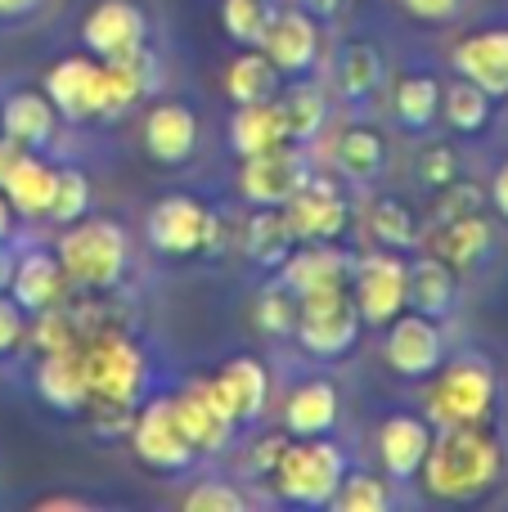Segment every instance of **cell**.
Here are the masks:
<instances>
[{"instance_id": "obj_1", "label": "cell", "mask_w": 508, "mask_h": 512, "mask_svg": "<svg viewBox=\"0 0 508 512\" xmlns=\"http://www.w3.org/2000/svg\"><path fill=\"white\" fill-rule=\"evenodd\" d=\"M500 472H504V450L486 432V423H455V427L432 432L428 459H423L419 477L432 499L473 504V499L491 495Z\"/></svg>"}, {"instance_id": "obj_2", "label": "cell", "mask_w": 508, "mask_h": 512, "mask_svg": "<svg viewBox=\"0 0 508 512\" xmlns=\"http://www.w3.org/2000/svg\"><path fill=\"white\" fill-rule=\"evenodd\" d=\"M54 256H59L68 283L86 292H108L117 288V279L126 274V261H131V239L117 221L108 216H81V221L63 225L59 243H54Z\"/></svg>"}, {"instance_id": "obj_3", "label": "cell", "mask_w": 508, "mask_h": 512, "mask_svg": "<svg viewBox=\"0 0 508 512\" xmlns=\"http://www.w3.org/2000/svg\"><path fill=\"white\" fill-rule=\"evenodd\" d=\"M342 477H347V454H342V445L324 441V436H297V441H288L284 454H279V468L270 472L275 495L297 508L333 504Z\"/></svg>"}, {"instance_id": "obj_4", "label": "cell", "mask_w": 508, "mask_h": 512, "mask_svg": "<svg viewBox=\"0 0 508 512\" xmlns=\"http://www.w3.org/2000/svg\"><path fill=\"white\" fill-rule=\"evenodd\" d=\"M360 306L351 297V283L338 288H315L297 297V328L293 337L302 342V351H311L315 360H338L360 342Z\"/></svg>"}, {"instance_id": "obj_5", "label": "cell", "mask_w": 508, "mask_h": 512, "mask_svg": "<svg viewBox=\"0 0 508 512\" xmlns=\"http://www.w3.org/2000/svg\"><path fill=\"white\" fill-rule=\"evenodd\" d=\"M81 369H86L90 405H126L135 409L144 387V355L131 337L95 333L81 346Z\"/></svg>"}, {"instance_id": "obj_6", "label": "cell", "mask_w": 508, "mask_h": 512, "mask_svg": "<svg viewBox=\"0 0 508 512\" xmlns=\"http://www.w3.org/2000/svg\"><path fill=\"white\" fill-rule=\"evenodd\" d=\"M495 373L486 360H455L446 373L437 378L428 396V418L437 427H455V423H486L495 409Z\"/></svg>"}, {"instance_id": "obj_7", "label": "cell", "mask_w": 508, "mask_h": 512, "mask_svg": "<svg viewBox=\"0 0 508 512\" xmlns=\"http://www.w3.org/2000/svg\"><path fill=\"white\" fill-rule=\"evenodd\" d=\"M144 234L162 256H194V252H212L221 239V221L207 212L198 198L189 194H171L144 221Z\"/></svg>"}, {"instance_id": "obj_8", "label": "cell", "mask_w": 508, "mask_h": 512, "mask_svg": "<svg viewBox=\"0 0 508 512\" xmlns=\"http://www.w3.org/2000/svg\"><path fill=\"white\" fill-rule=\"evenodd\" d=\"M131 450L144 468L153 472H185L198 459V450L189 445V436L180 432V418L171 396H158L131 418Z\"/></svg>"}, {"instance_id": "obj_9", "label": "cell", "mask_w": 508, "mask_h": 512, "mask_svg": "<svg viewBox=\"0 0 508 512\" xmlns=\"http://www.w3.org/2000/svg\"><path fill=\"white\" fill-rule=\"evenodd\" d=\"M351 297L360 306V319L374 328H387L405 310V261L401 252L383 248L369 252L351 270Z\"/></svg>"}, {"instance_id": "obj_10", "label": "cell", "mask_w": 508, "mask_h": 512, "mask_svg": "<svg viewBox=\"0 0 508 512\" xmlns=\"http://www.w3.org/2000/svg\"><path fill=\"white\" fill-rule=\"evenodd\" d=\"M383 360L396 378H432L446 360V342H441L437 319L419 315V310H401L387 324V342H383Z\"/></svg>"}, {"instance_id": "obj_11", "label": "cell", "mask_w": 508, "mask_h": 512, "mask_svg": "<svg viewBox=\"0 0 508 512\" xmlns=\"http://www.w3.org/2000/svg\"><path fill=\"white\" fill-rule=\"evenodd\" d=\"M311 180V162H306L302 144H279L270 153L243 158L239 171V194L252 207H284L297 189Z\"/></svg>"}, {"instance_id": "obj_12", "label": "cell", "mask_w": 508, "mask_h": 512, "mask_svg": "<svg viewBox=\"0 0 508 512\" xmlns=\"http://www.w3.org/2000/svg\"><path fill=\"white\" fill-rule=\"evenodd\" d=\"M198 387L207 391V400H212L234 427H243V423H257L261 409H266L270 373H266V364L252 360V355H234V360L221 364L216 378L198 382Z\"/></svg>"}, {"instance_id": "obj_13", "label": "cell", "mask_w": 508, "mask_h": 512, "mask_svg": "<svg viewBox=\"0 0 508 512\" xmlns=\"http://www.w3.org/2000/svg\"><path fill=\"white\" fill-rule=\"evenodd\" d=\"M149 36V18L135 0H99L81 23V41L95 59H135Z\"/></svg>"}, {"instance_id": "obj_14", "label": "cell", "mask_w": 508, "mask_h": 512, "mask_svg": "<svg viewBox=\"0 0 508 512\" xmlns=\"http://www.w3.org/2000/svg\"><path fill=\"white\" fill-rule=\"evenodd\" d=\"M284 216H288V225H293L297 243H333L342 230H347L351 207H347V198L338 194V185H333V180L311 176L284 203Z\"/></svg>"}, {"instance_id": "obj_15", "label": "cell", "mask_w": 508, "mask_h": 512, "mask_svg": "<svg viewBox=\"0 0 508 512\" xmlns=\"http://www.w3.org/2000/svg\"><path fill=\"white\" fill-rule=\"evenodd\" d=\"M261 50L279 68V77H302L320 59V23L306 9H275L261 36Z\"/></svg>"}, {"instance_id": "obj_16", "label": "cell", "mask_w": 508, "mask_h": 512, "mask_svg": "<svg viewBox=\"0 0 508 512\" xmlns=\"http://www.w3.org/2000/svg\"><path fill=\"white\" fill-rule=\"evenodd\" d=\"M45 99L68 122H95L99 113V63L86 54H68L45 72Z\"/></svg>"}, {"instance_id": "obj_17", "label": "cell", "mask_w": 508, "mask_h": 512, "mask_svg": "<svg viewBox=\"0 0 508 512\" xmlns=\"http://www.w3.org/2000/svg\"><path fill=\"white\" fill-rule=\"evenodd\" d=\"M351 270H356V261L342 248H333V243H297L288 252V261L279 265V283L293 297H302V292H315V288L351 283Z\"/></svg>"}, {"instance_id": "obj_18", "label": "cell", "mask_w": 508, "mask_h": 512, "mask_svg": "<svg viewBox=\"0 0 508 512\" xmlns=\"http://www.w3.org/2000/svg\"><path fill=\"white\" fill-rule=\"evenodd\" d=\"M455 72L486 90L491 99H508V27H486L455 45Z\"/></svg>"}, {"instance_id": "obj_19", "label": "cell", "mask_w": 508, "mask_h": 512, "mask_svg": "<svg viewBox=\"0 0 508 512\" xmlns=\"http://www.w3.org/2000/svg\"><path fill=\"white\" fill-rule=\"evenodd\" d=\"M428 445H432V427L419 414H392L378 427V459H383L387 477L396 481L419 477L423 459H428Z\"/></svg>"}, {"instance_id": "obj_20", "label": "cell", "mask_w": 508, "mask_h": 512, "mask_svg": "<svg viewBox=\"0 0 508 512\" xmlns=\"http://www.w3.org/2000/svg\"><path fill=\"white\" fill-rule=\"evenodd\" d=\"M144 149L162 167H180L198 149V122L185 104H153L144 117Z\"/></svg>"}, {"instance_id": "obj_21", "label": "cell", "mask_w": 508, "mask_h": 512, "mask_svg": "<svg viewBox=\"0 0 508 512\" xmlns=\"http://www.w3.org/2000/svg\"><path fill=\"white\" fill-rule=\"evenodd\" d=\"M63 292H68V274H63L59 256L54 252H27L14 261V274H9V297L36 315V310L63 306Z\"/></svg>"}, {"instance_id": "obj_22", "label": "cell", "mask_w": 508, "mask_h": 512, "mask_svg": "<svg viewBox=\"0 0 508 512\" xmlns=\"http://www.w3.org/2000/svg\"><path fill=\"white\" fill-rule=\"evenodd\" d=\"M36 396L59 414H81L90 409V387H86V369H81V351H50L36 364Z\"/></svg>"}, {"instance_id": "obj_23", "label": "cell", "mask_w": 508, "mask_h": 512, "mask_svg": "<svg viewBox=\"0 0 508 512\" xmlns=\"http://www.w3.org/2000/svg\"><path fill=\"white\" fill-rule=\"evenodd\" d=\"M342 400L329 378H311L288 391L284 400V432L288 436H329L338 427Z\"/></svg>"}, {"instance_id": "obj_24", "label": "cell", "mask_w": 508, "mask_h": 512, "mask_svg": "<svg viewBox=\"0 0 508 512\" xmlns=\"http://www.w3.org/2000/svg\"><path fill=\"white\" fill-rule=\"evenodd\" d=\"M288 140L284 113H279V99H261V104H234L230 117V149L239 158H257V153H270Z\"/></svg>"}, {"instance_id": "obj_25", "label": "cell", "mask_w": 508, "mask_h": 512, "mask_svg": "<svg viewBox=\"0 0 508 512\" xmlns=\"http://www.w3.org/2000/svg\"><path fill=\"white\" fill-rule=\"evenodd\" d=\"M491 221H486L482 212H473V216H455V221H441L437 230H432V256L437 261H446L450 270H473L477 261H482L486 252H491Z\"/></svg>"}, {"instance_id": "obj_26", "label": "cell", "mask_w": 508, "mask_h": 512, "mask_svg": "<svg viewBox=\"0 0 508 512\" xmlns=\"http://www.w3.org/2000/svg\"><path fill=\"white\" fill-rule=\"evenodd\" d=\"M171 405H176L180 432L189 436V445H194L198 454H221L225 445H230L234 423L212 405V400H207V391L198 387V382L189 391H180V396H171Z\"/></svg>"}, {"instance_id": "obj_27", "label": "cell", "mask_w": 508, "mask_h": 512, "mask_svg": "<svg viewBox=\"0 0 508 512\" xmlns=\"http://www.w3.org/2000/svg\"><path fill=\"white\" fill-rule=\"evenodd\" d=\"M293 248H297V234H293V225H288L284 207H257V212L248 216V225H243V252H248L252 265L279 270Z\"/></svg>"}, {"instance_id": "obj_28", "label": "cell", "mask_w": 508, "mask_h": 512, "mask_svg": "<svg viewBox=\"0 0 508 512\" xmlns=\"http://www.w3.org/2000/svg\"><path fill=\"white\" fill-rule=\"evenodd\" d=\"M455 306V270L437 256L405 265V310H419L428 319L450 315Z\"/></svg>"}, {"instance_id": "obj_29", "label": "cell", "mask_w": 508, "mask_h": 512, "mask_svg": "<svg viewBox=\"0 0 508 512\" xmlns=\"http://www.w3.org/2000/svg\"><path fill=\"white\" fill-rule=\"evenodd\" d=\"M54 104L45 95H36V90H14V95L0 104V131L14 135L18 144H27V149H41V144H50L54 135Z\"/></svg>"}, {"instance_id": "obj_30", "label": "cell", "mask_w": 508, "mask_h": 512, "mask_svg": "<svg viewBox=\"0 0 508 512\" xmlns=\"http://www.w3.org/2000/svg\"><path fill=\"white\" fill-rule=\"evenodd\" d=\"M54 180H59V171H54L50 162H41L36 153H27V158L14 167V176H9L5 185H0V194L9 198L14 216H27V221H36V216L50 212Z\"/></svg>"}, {"instance_id": "obj_31", "label": "cell", "mask_w": 508, "mask_h": 512, "mask_svg": "<svg viewBox=\"0 0 508 512\" xmlns=\"http://www.w3.org/2000/svg\"><path fill=\"white\" fill-rule=\"evenodd\" d=\"M225 95L234 99V104H261V99H275L279 95V68L270 63V54L261 50H243L230 59V68H225Z\"/></svg>"}, {"instance_id": "obj_32", "label": "cell", "mask_w": 508, "mask_h": 512, "mask_svg": "<svg viewBox=\"0 0 508 512\" xmlns=\"http://www.w3.org/2000/svg\"><path fill=\"white\" fill-rule=\"evenodd\" d=\"M279 113H284V126H288V140L293 144H311L315 135L324 131L329 122V95H324L315 81H293L279 99Z\"/></svg>"}, {"instance_id": "obj_33", "label": "cell", "mask_w": 508, "mask_h": 512, "mask_svg": "<svg viewBox=\"0 0 508 512\" xmlns=\"http://www.w3.org/2000/svg\"><path fill=\"white\" fill-rule=\"evenodd\" d=\"M387 167V140L374 126H347L338 135V171L356 185H369Z\"/></svg>"}, {"instance_id": "obj_34", "label": "cell", "mask_w": 508, "mask_h": 512, "mask_svg": "<svg viewBox=\"0 0 508 512\" xmlns=\"http://www.w3.org/2000/svg\"><path fill=\"white\" fill-rule=\"evenodd\" d=\"M392 113L405 131H428L441 117V86L428 72H414V77H401L392 90Z\"/></svg>"}, {"instance_id": "obj_35", "label": "cell", "mask_w": 508, "mask_h": 512, "mask_svg": "<svg viewBox=\"0 0 508 512\" xmlns=\"http://www.w3.org/2000/svg\"><path fill=\"white\" fill-rule=\"evenodd\" d=\"M383 81H387L383 54H378L369 41H356V45H347V50H342V59H338V90L347 99L378 95V90H383Z\"/></svg>"}, {"instance_id": "obj_36", "label": "cell", "mask_w": 508, "mask_h": 512, "mask_svg": "<svg viewBox=\"0 0 508 512\" xmlns=\"http://www.w3.org/2000/svg\"><path fill=\"white\" fill-rule=\"evenodd\" d=\"M491 104L495 99L486 95L477 81H468V77H459L455 86L441 95V108H446V122L455 126L459 135H477V131H486L491 126Z\"/></svg>"}, {"instance_id": "obj_37", "label": "cell", "mask_w": 508, "mask_h": 512, "mask_svg": "<svg viewBox=\"0 0 508 512\" xmlns=\"http://www.w3.org/2000/svg\"><path fill=\"white\" fill-rule=\"evenodd\" d=\"M369 230H374V239L392 252H405L419 243V225H414L410 207H405L401 198H378V203L369 207Z\"/></svg>"}, {"instance_id": "obj_38", "label": "cell", "mask_w": 508, "mask_h": 512, "mask_svg": "<svg viewBox=\"0 0 508 512\" xmlns=\"http://www.w3.org/2000/svg\"><path fill=\"white\" fill-rule=\"evenodd\" d=\"M333 508L338 512H387L392 508V486L374 472H347L333 495Z\"/></svg>"}, {"instance_id": "obj_39", "label": "cell", "mask_w": 508, "mask_h": 512, "mask_svg": "<svg viewBox=\"0 0 508 512\" xmlns=\"http://www.w3.org/2000/svg\"><path fill=\"white\" fill-rule=\"evenodd\" d=\"M270 0H221V27L230 32V41L239 45H261L270 27Z\"/></svg>"}, {"instance_id": "obj_40", "label": "cell", "mask_w": 508, "mask_h": 512, "mask_svg": "<svg viewBox=\"0 0 508 512\" xmlns=\"http://www.w3.org/2000/svg\"><path fill=\"white\" fill-rule=\"evenodd\" d=\"M90 212V180H86V171H77V167H63L59 171V180H54V198H50V221L54 225H72V221H81V216Z\"/></svg>"}, {"instance_id": "obj_41", "label": "cell", "mask_w": 508, "mask_h": 512, "mask_svg": "<svg viewBox=\"0 0 508 512\" xmlns=\"http://www.w3.org/2000/svg\"><path fill=\"white\" fill-rule=\"evenodd\" d=\"M252 319H257L261 333L288 337L297 328V297L284 288V283H275V288H266L257 297V310H252Z\"/></svg>"}, {"instance_id": "obj_42", "label": "cell", "mask_w": 508, "mask_h": 512, "mask_svg": "<svg viewBox=\"0 0 508 512\" xmlns=\"http://www.w3.org/2000/svg\"><path fill=\"white\" fill-rule=\"evenodd\" d=\"M32 342L41 346L45 355L50 351H72L77 346V324L63 306H50V310H36V328H32Z\"/></svg>"}, {"instance_id": "obj_43", "label": "cell", "mask_w": 508, "mask_h": 512, "mask_svg": "<svg viewBox=\"0 0 508 512\" xmlns=\"http://www.w3.org/2000/svg\"><path fill=\"white\" fill-rule=\"evenodd\" d=\"M482 185H473V180H450V185L437 189V203H432V216L441 221H455V216H473L482 212Z\"/></svg>"}, {"instance_id": "obj_44", "label": "cell", "mask_w": 508, "mask_h": 512, "mask_svg": "<svg viewBox=\"0 0 508 512\" xmlns=\"http://www.w3.org/2000/svg\"><path fill=\"white\" fill-rule=\"evenodd\" d=\"M243 508H248V499L230 481H198L185 495V512H243Z\"/></svg>"}, {"instance_id": "obj_45", "label": "cell", "mask_w": 508, "mask_h": 512, "mask_svg": "<svg viewBox=\"0 0 508 512\" xmlns=\"http://www.w3.org/2000/svg\"><path fill=\"white\" fill-rule=\"evenodd\" d=\"M419 176H423V185H432V189L450 185V180L459 176L455 149H446V144H437V149H428V153H423V162H419Z\"/></svg>"}, {"instance_id": "obj_46", "label": "cell", "mask_w": 508, "mask_h": 512, "mask_svg": "<svg viewBox=\"0 0 508 512\" xmlns=\"http://www.w3.org/2000/svg\"><path fill=\"white\" fill-rule=\"evenodd\" d=\"M23 315H27V310L18 306L14 297H0V355L14 351V346L23 342V333H27V328H23Z\"/></svg>"}, {"instance_id": "obj_47", "label": "cell", "mask_w": 508, "mask_h": 512, "mask_svg": "<svg viewBox=\"0 0 508 512\" xmlns=\"http://www.w3.org/2000/svg\"><path fill=\"white\" fill-rule=\"evenodd\" d=\"M401 5H405V14L419 18V23H446V18L459 14L464 0H401Z\"/></svg>"}, {"instance_id": "obj_48", "label": "cell", "mask_w": 508, "mask_h": 512, "mask_svg": "<svg viewBox=\"0 0 508 512\" xmlns=\"http://www.w3.org/2000/svg\"><path fill=\"white\" fill-rule=\"evenodd\" d=\"M284 445H288V436H261V441L252 445V472H257V477H270V472L279 468Z\"/></svg>"}, {"instance_id": "obj_49", "label": "cell", "mask_w": 508, "mask_h": 512, "mask_svg": "<svg viewBox=\"0 0 508 512\" xmlns=\"http://www.w3.org/2000/svg\"><path fill=\"white\" fill-rule=\"evenodd\" d=\"M27 153H32V149H27V144H18L14 135H5V131H0V185H5V180L14 176V167L27 158Z\"/></svg>"}, {"instance_id": "obj_50", "label": "cell", "mask_w": 508, "mask_h": 512, "mask_svg": "<svg viewBox=\"0 0 508 512\" xmlns=\"http://www.w3.org/2000/svg\"><path fill=\"white\" fill-rule=\"evenodd\" d=\"M491 203H495V212L508 221V162L495 171V180H491Z\"/></svg>"}, {"instance_id": "obj_51", "label": "cell", "mask_w": 508, "mask_h": 512, "mask_svg": "<svg viewBox=\"0 0 508 512\" xmlns=\"http://www.w3.org/2000/svg\"><path fill=\"white\" fill-rule=\"evenodd\" d=\"M342 5H347V0H302V9L311 18H338Z\"/></svg>"}, {"instance_id": "obj_52", "label": "cell", "mask_w": 508, "mask_h": 512, "mask_svg": "<svg viewBox=\"0 0 508 512\" xmlns=\"http://www.w3.org/2000/svg\"><path fill=\"white\" fill-rule=\"evenodd\" d=\"M41 0H0V18H27Z\"/></svg>"}, {"instance_id": "obj_53", "label": "cell", "mask_w": 508, "mask_h": 512, "mask_svg": "<svg viewBox=\"0 0 508 512\" xmlns=\"http://www.w3.org/2000/svg\"><path fill=\"white\" fill-rule=\"evenodd\" d=\"M14 234V207H9V198L0 194V239H9Z\"/></svg>"}, {"instance_id": "obj_54", "label": "cell", "mask_w": 508, "mask_h": 512, "mask_svg": "<svg viewBox=\"0 0 508 512\" xmlns=\"http://www.w3.org/2000/svg\"><path fill=\"white\" fill-rule=\"evenodd\" d=\"M9 274H14V256L5 252V239H0V292L9 288Z\"/></svg>"}]
</instances>
